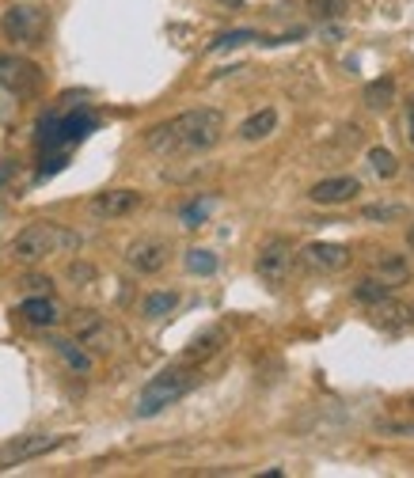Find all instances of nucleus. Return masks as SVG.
<instances>
[{
	"label": "nucleus",
	"instance_id": "nucleus-8",
	"mask_svg": "<svg viewBox=\"0 0 414 478\" xmlns=\"http://www.w3.org/2000/svg\"><path fill=\"white\" fill-rule=\"evenodd\" d=\"M289 270H293V247H289V239H267L263 247H258V258H255V274L267 281L270 289H281L289 281Z\"/></svg>",
	"mask_w": 414,
	"mask_h": 478
},
{
	"label": "nucleus",
	"instance_id": "nucleus-7",
	"mask_svg": "<svg viewBox=\"0 0 414 478\" xmlns=\"http://www.w3.org/2000/svg\"><path fill=\"white\" fill-rule=\"evenodd\" d=\"M65 441H69L65 433H24V437H12L8 444H0V471L31 463V460H38V455H50Z\"/></svg>",
	"mask_w": 414,
	"mask_h": 478
},
{
	"label": "nucleus",
	"instance_id": "nucleus-6",
	"mask_svg": "<svg viewBox=\"0 0 414 478\" xmlns=\"http://www.w3.org/2000/svg\"><path fill=\"white\" fill-rule=\"evenodd\" d=\"M69 327H73V338H76L88 354L106 357V354H115L118 345H122V331L115 327V323H106L99 312H88V308H84V312H73Z\"/></svg>",
	"mask_w": 414,
	"mask_h": 478
},
{
	"label": "nucleus",
	"instance_id": "nucleus-9",
	"mask_svg": "<svg viewBox=\"0 0 414 478\" xmlns=\"http://www.w3.org/2000/svg\"><path fill=\"white\" fill-rule=\"evenodd\" d=\"M0 88L19 95V99H31V95L42 92V69L35 61L15 57V54L0 57Z\"/></svg>",
	"mask_w": 414,
	"mask_h": 478
},
{
	"label": "nucleus",
	"instance_id": "nucleus-15",
	"mask_svg": "<svg viewBox=\"0 0 414 478\" xmlns=\"http://www.w3.org/2000/svg\"><path fill=\"white\" fill-rule=\"evenodd\" d=\"M19 319H24L27 327L46 331V327H57L61 308H57V304L50 300V293H42V296H27L24 304H19Z\"/></svg>",
	"mask_w": 414,
	"mask_h": 478
},
{
	"label": "nucleus",
	"instance_id": "nucleus-1",
	"mask_svg": "<svg viewBox=\"0 0 414 478\" xmlns=\"http://www.w3.org/2000/svg\"><path fill=\"white\" fill-rule=\"evenodd\" d=\"M225 134V115L213 106H194L160 125H152L145 134V148L160 152V156H198L209 152Z\"/></svg>",
	"mask_w": 414,
	"mask_h": 478
},
{
	"label": "nucleus",
	"instance_id": "nucleus-22",
	"mask_svg": "<svg viewBox=\"0 0 414 478\" xmlns=\"http://www.w3.org/2000/svg\"><path fill=\"white\" fill-rule=\"evenodd\" d=\"M388 296H391V285H388V281H380V277H365V281H358V285H354V300L365 304V308H373V304H380Z\"/></svg>",
	"mask_w": 414,
	"mask_h": 478
},
{
	"label": "nucleus",
	"instance_id": "nucleus-29",
	"mask_svg": "<svg viewBox=\"0 0 414 478\" xmlns=\"http://www.w3.org/2000/svg\"><path fill=\"white\" fill-rule=\"evenodd\" d=\"M19 285H24L31 296H42V293H50L54 281H50V277H42V274H27L24 281H19Z\"/></svg>",
	"mask_w": 414,
	"mask_h": 478
},
{
	"label": "nucleus",
	"instance_id": "nucleus-13",
	"mask_svg": "<svg viewBox=\"0 0 414 478\" xmlns=\"http://www.w3.org/2000/svg\"><path fill=\"white\" fill-rule=\"evenodd\" d=\"M228 345V331L225 327H206L202 334H194L190 345L183 350V364H194V368H202L206 361H213L217 354H221Z\"/></svg>",
	"mask_w": 414,
	"mask_h": 478
},
{
	"label": "nucleus",
	"instance_id": "nucleus-5",
	"mask_svg": "<svg viewBox=\"0 0 414 478\" xmlns=\"http://www.w3.org/2000/svg\"><path fill=\"white\" fill-rule=\"evenodd\" d=\"M0 31H5V38L12 46L35 50V46H42V38L50 31V15L38 5H12L5 15H0Z\"/></svg>",
	"mask_w": 414,
	"mask_h": 478
},
{
	"label": "nucleus",
	"instance_id": "nucleus-33",
	"mask_svg": "<svg viewBox=\"0 0 414 478\" xmlns=\"http://www.w3.org/2000/svg\"><path fill=\"white\" fill-rule=\"evenodd\" d=\"M225 5H239V0H225Z\"/></svg>",
	"mask_w": 414,
	"mask_h": 478
},
{
	"label": "nucleus",
	"instance_id": "nucleus-27",
	"mask_svg": "<svg viewBox=\"0 0 414 478\" xmlns=\"http://www.w3.org/2000/svg\"><path fill=\"white\" fill-rule=\"evenodd\" d=\"M403 216H407V205H365V221L388 224V221H403Z\"/></svg>",
	"mask_w": 414,
	"mask_h": 478
},
{
	"label": "nucleus",
	"instance_id": "nucleus-26",
	"mask_svg": "<svg viewBox=\"0 0 414 478\" xmlns=\"http://www.w3.org/2000/svg\"><path fill=\"white\" fill-rule=\"evenodd\" d=\"M209 209H213V198L206 194V198H194L190 205H183V224L187 228H198V224H206V216H209Z\"/></svg>",
	"mask_w": 414,
	"mask_h": 478
},
{
	"label": "nucleus",
	"instance_id": "nucleus-21",
	"mask_svg": "<svg viewBox=\"0 0 414 478\" xmlns=\"http://www.w3.org/2000/svg\"><path fill=\"white\" fill-rule=\"evenodd\" d=\"M179 308V293H148L141 300V315L145 319H164Z\"/></svg>",
	"mask_w": 414,
	"mask_h": 478
},
{
	"label": "nucleus",
	"instance_id": "nucleus-3",
	"mask_svg": "<svg viewBox=\"0 0 414 478\" xmlns=\"http://www.w3.org/2000/svg\"><path fill=\"white\" fill-rule=\"evenodd\" d=\"M198 383H202V368L183 364V361L171 364V368L157 373V376H152V380L141 387L134 414H137V418H157L160 410H167V406H176L179 399H187Z\"/></svg>",
	"mask_w": 414,
	"mask_h": 478
},
{
	"label": "nucleus",
	"instance_id": "nucleus-17",
	"mask_svg": "<svg viewBox=\"0 0 414 478\" xmlns=\"http://www.w3.org/2000/svg\"><path fill=\"white\" fill-rule=\"evenodd\" d=\"M274 129H278V111H274V106H263V111L251 115L244 125L236 129V137H239V141H247V144H255V141H267V137L274 134Z\"/></svg>",
	"mask_w": 414,
	"mask_h": 478
},
{
	"label": "nucleus",
	"instance_id": "nucleus-14",
	"mask_svg": "<svg viewBox=\"0 0 414 478\" xmlns=\"http://www.w3.org/2000/svg\"><path fill=\"white\" fill-rule=\"evenodd\" d=\"M358 190H361V183H358L354 175H338V179H319V183L308 190V198H312L316 205H342V202L358 198Z\"/></svg>",
	"mask_w": 414,
	"mask_h": 478
},
{
	"label": "nucleus",
	"instance_id": "nucleus-31",
	"mask_svg": "<svg viewBox=\"0 0 414 478\" xmlns=\"http://www.w3.org/2000/svg\"><path fill=\"white\" fill-rule=\"evenodd\" d=\"M403 129H407V141L414 144V99L407 103V115H403Z\"/></svg>",
	"mask_w": 414,
	"mask_h": 478
},
{
	"label": "nucleus",
	"instance_id": "nucleus-20",
	"mask_svg": "<svg viewBox=\"0 0 414 478\" xmlns=\"http://www.w3.org/2000/svg\"><path fill=\"white\" fill-rule=\"evenodd\" d=\"M365 106H369V111H377V115L391 111V106H396V80H391V76L369 80L365 84Z\"/></svg>",
	"mask_w": 414,
	"mask_h": 478
},
{
	"label": "nucleus",
	"instance_id": "nucleus-10",
	"mask_svg": "<svg viewBox=\"0 0 414 478\" xmlns=\"http://www.w3.org/2000/svg\"><path fill=\"white\" fill-rule=\"evenodd\" d=\"M171 258V244L167 239H157V235H145V239H134V244L126 247V266L141 274V277H152L167 266Z\"/></svg>",
	"mask_w": 414,
	"mask_h": 478
},
{
	"label": "nucleus",
	"instance_id": "nucleus-11",
	"mask_svg": "<svg viewBox=\"0 0 414 478\" xmlns=\"http://www.w3.org/2000/svg\"><path fill=\"white\" fill-rule=\"evenodd\" d=\"M141 190H103L92 198V216H99V221H122V216L137 213L141 209Z\"/></svg>",
	"mask_w": 414,
	"mask_h": 478
},
{
	"label": "nucleus",
	"instance_id": "nucleus-18",
	"mask_svg": "<svg viewBox=\"0 0 414 478\" xmlns=\"http://www.w3.org/2000/svg\"><path fill=\"white\" fill-rule=\"evenodd\" d=\"M50 345H54V354L73 368V373H80V376H88V373H92V354L84 350V345H80L76 338H54Z\"/></svg>",
	"mask_w": 414,
	"mask_h": 478
},
{
	"label": "nucleus",
	"instance_id": "nucleus-4",
	"mask_svg": "<svg viewBox=\"0 0 414 478\" xmlns=\"http://www.w3.org/2000/svg\"><path fill=\"white\" fill-rule=\"evenodd\" d=\"M96 125L99 122H96L92 111H69V115L54 111V115L42 118V125H38V148L42 152H69V144L84 141Z\"/></svg>",
	"mask_w": 414,
	"mask_h": 478
},
{
	"label": "nucleus",
	"instance_id": "nucleus-16",
	"mask_svg": "<svg viewBox=\"0 0 414 478\" xmlns=\"http://www.w3.org/2000/svg\"><path fill=\"white\" fill-rule=\"evenodd\" d=\"M373 319L380 323L384 331H391V334H399V331H407L410 323H414V312L407 308V304H399V300H380V304H373Z\"/></svg>",
	"mask_w": 414,
	"mask_h": 478
},
{
	"label": "nucleus",
	"instance_id": "nucleus-2",
	"mask_svg": "<svg viewBox=\"0 0 414 478\" xmlns=\"http://www.w3.org/2000/svg\"><path fill=\"white\" fill-rule=\"evenodd\" d=\"M80 247V235L61 228L54 221H35L27 224L24 232H15V239L8 244V258L19 266H38L46 263L54 254H65V251H76Z\"/></svg>",
	"mask_w": 414,
	"mask_h": 478
},
{
	"label": "nucleus",
	"instance_id": "nucleus-19",
	"mask_svg": "<svg viewBox=\"0 0 414 478\" xmlns=\"http://www.w3.org/2000/svg\"><path fill=\"white\" fill-rule=\"evenodd\" d=\"M373 274L391 285V281L410 277V263H407V254H396V251H377V254H373Z\"/></svg>",
	"mask_w": 414,
	"mask_h": 478
},
{
	"label": "nucleus",
	"instance_id": "nucleus-32",
	"mask_svg": "<svg viewBox=\"0 0 414 478\" xmlns=\"http://www.w3.org/2000/svg\"><path fill=\"white\" fill-rule=\"evenodd\" d=\"M407 244H410V251H414V228H410V232H407Z\"/></svg>",
	"mask_w": 414,
	"mask_h": 478
},
{
	"label": "nucleus",
	"instance_id": "nucleus-25",
	"mask_svg": "<svg viewBox=\"0 0 414 478\" xmlns=\"http://www.w3.org/2000/svg\"><path fill=\"white\" fill-rule=\"evenodd\" d=\"M187 270H190V274H198V277L217 274V254H213V251H202V247L187 251Z\"/></svg>",
	"mask_w": 414,
	"mask_h": 478
},
{
	"label": "nucleus",
	"instance_id": "nucleus-28",
	"mask_svg": "<svg viewBox=\"0 0 414 478\" xmlns=\"http://www.w3.org/2000/svg\"><path fill=\"white\" fill-rule=\"evenodd\" d=\"M255 38H258L255 31H228V35H221V38H213V42H209V50H213V54H221V50L244 46V42H255Z\"/></svg>",
	"mask_w": 414,
	"mask_h": 478
},
{
	"label": "nucleus",
	"instance_id": "nucleus-24",
	"mask_svg": "<svg viewBox=\"0 0 414 478\" xmlns=\"http://www.w3.org/2000/svg\"><path fill=\"white\" fill-rule=\"evenodd\" d=\"M350 12V0H308V15L319 19V24H331V19H342Z\"/></svg>",
	"mask_w": 414,
	"mask_h": 478
},
{
	"label": "nucleus",
	"instance_id": "nucleus-30",
	"mask_svg": "<svg viewBox=\"0 0 414 478\" xmlns=\"http://www.w3.org/2000/svg\"><path fill=\"white\" fill-rule=\"evenodd\" d=\"M69 281H96V266L73 263V266H69Z\"/></svg>",
	"mask_w": 414,
	"mask_h": 478
},
{
	"label": "nucleus",
	"instance_id": "nucleus-12",
	"mask_svg": "<svg viewBox=\"0 0 414 478\" xmlns=\"http://www.w3.org/2000/svg\"><path fill=\"white\" fill-rule=\"evenodd\" d=\"M300 263L308 266L312 274H335L342 270L346 263H350V247L346 244H327V239H316V244H308L300 251Z\"/></svg>",
	"mask_w": 414,
	"mask_h": 478
},
{
	"label": "nucleus",
	"instance_id": "nucleus-23",
	"mask_svg": "<svg viewBox=\"0 0 414 478\" xmlns=\"http://www.w3.org/2000/svg\"><path fill=\"white\" fill-rule=\"evenodd\" d=\"M369 167H373L380 179H396V175H399V160H396V152L384 148V144H373V148H369Z\"/></svg>",
	"mask_w": 414,
	"mask_h": 478
}]
</instances>
